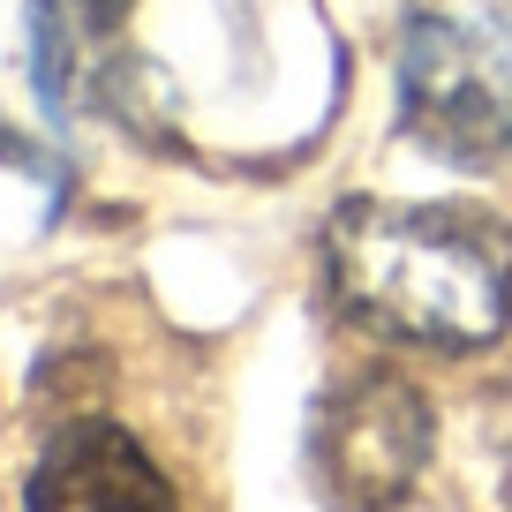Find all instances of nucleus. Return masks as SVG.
Listing matches in <instances>:
<instances>
[{"label":"nucleus","instance_id":"obj_1","mask_svg":"<svg viewBox=\"0 0 512 512\" xmlns=\"http://www.w3.org/2000/svg\"><path fill=\"white\" fill-rule=\"evenodd\" d=\"M339 309L384 339L475 354L512 324V234L475 204L347 196L324 226Z\"/></svg>","mask_w":512,"mask_h":512},{"label":"nucleus","instance_id":"obj_2","mask_svg":"<svg viewBox=\"0 0 512 512\" xmlns=\"http://www.w3.org/2000/svg\"><path fill=\"white\" fill-rule=\"evenodd\" d=\"M400 121L452 166L512 159V0H407Z\"/></svg>","mask_w":512,"mask_h":512},{"label":"nucleus","instance_id":"obj_3","mask_svg":"<svg viewBox=\"0 0 512 512\" xmlns=\"http://www.w3.org/2000/svg\"><path fill=\"white\" fill-rule=\"evenodd\" d=\"M430 400L400 369H354L309 407V482L332 512H392L430 467Z\"/></svg>","mask_w":512,"mask_h":512},{"label":"nucleus","instance_id":"obj_4","mask_svg":"<svg viewBox=\"0 0 512 512\" xmlns=\"http://www.w3.org/2000/svg\"><path fill=\"white\" fill-rule=\"evenodd\" d=\"M23 512H181L174 475L113 422H76L23 482Z\"/></svg>","mask_w":512,"mask_h":512},{"label":"nucleus","instance_id":"obj_5","mask_svg":"<svg viewBox=\"0 0 512 512\" xmlns=\"http://www.w3.org/2000/svg\"><path fill=\"white\" fill-rule=\"evenodd\" d=\"M121 16L128 0H31V68L53 113H83L98 83H113Z\"/></svg>","mask_w":512,"mask_h":512},{"label":"nucleus","instance_id":"obj_6","mask_svg":"<svg viewBox=\"0 0 512 512\" xmlns=\"http://www.w3.org/2000/svg\"><path fill=\"white\" fill-rule=\"evenodd\" d=\"M0 166H16V174H31V181H46L53 196H61V159H53V151H38L31 136H23V128H8V113H0Z\"/></svg>","mask_w":512,"mask_h":512}]
</instances>
